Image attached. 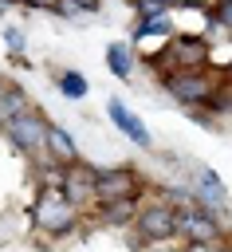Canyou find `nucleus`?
<instances>
[{
  "label": "nucleus",
  "mask_w": 232,
  "mask_h": 252,
  "mask_svg": "<svg viewBox=\"0 0 232 252\" xmlns=\"http://www.w3.org/2000/svg\"><path fill=\"white\" fill-rule=\"evenodd\" d=\"M212 63V43L201 32H177L157 55H149V67L165 79L173 71H204Z\"/></svg>",
  "instance_id": "f257e3e1"
},
{
  "label": "nucleus",
  "mask_w": 232,
  "mask_h": 252,
  "mask_svg": "<svg viewBox=\"0 0 232 252\" xmlns=\"http://www.w3.org/2000/svg\"><path fill=\"white\" fill-rule=\"evenodd\" d=\"M79 209L63 197V189H43L39 185V197H35V205H31V220H35V228L47 236V240H59V236H71L75 228H79Z\"/></svg>",
  "instance_id": "f03ea898"
},
{
  "label": "nucleus",
  "mask_w": 232,
  "mask_h": 252,
  "mask_svg": "<svg viewBox=\"0 0 232 252\" xmlns=\"http://www.w3.org/2000/svg\"><path fill=\"white\" fill-rule=\"evenodd\" d=\"M177 236V209L161 197H149L138 205V217H134V240L138 244H165Z\"/></svg>",
  "instance_id": "7ed1b4c3"
},
{
  "label": "nucleus",
  "mask_w": 232,
  "mask_h": 252,
  "mask_svg": "<svg viewBox=\"0 0 232 252\" xmlns=\"http://www.w3.org/2000/svg\"><path fill=\"white\" fill-rule=\"evenodd\" d=\"M216 83H220V79H216L212 71H173V75L161 79L165 94H169L177 106H185V110H201V106H208Z\"/></svg>",
  "instance_id": "20e7f679"
},
{
  "label": "nucleus",
  "mask_w": 232,
  "mask_h": 252,
  "mask_svg": "<svg viewBox=\"0 0 232 252\" xmlns=\"http://www.w3.org/2000/svg\"><path fill=\"white\" fill-rule=\"evenodd\" d=\"M47 130H51V118L43 114V110H28V114H20L16 122H8L4 126V138L20 150V154H28V158H47Z\"/></svg>",
  "instance_id": "39448f33"
},
{
  "label": "nucleus",
  "mask_w": 232,
  "mask_h": 252,
  "mask_svg": "<svg viewBox=\"0 0 232 252\" xmlns=\"http://www.w3.org/2000/svg\"><path fill=\"white\" fill-rule=\"evenodd\" d=\"M177 236L185 244H224V224L212 209L193 201V205L177 209Z\"/></svg>",
  "instance_id": "423d86ee"
},
{
  "label": "nucleus",
  "mask_w": 232,
  "mask_h": 252,
  "mask_svg": "<svg viewBox=\"0 0 232 252\" xmlns=\"http://www.w3.org/2000/svg\"><path fill=\"white\" fill-rule=\"evenodd\" d=\"M142 173L134 165H110V169H98V205H114V201H142Z\"/></svg>",
  "instance_id": "0eeeda50"
},
{
  "label": "nucleus",
  "mask_w": 232,
  "mask_h": 252,
  "mask_svg": "<svg viewBox=\"0 0 232 252\" xmlns=\"http://www.w3.org/2000/svg\"><path fill=\"white\" fill-rule=\"evenodd\" d=\"M94 185H98V165H87V161H75V165H67V173H63V197L79 209V213H87V209H94L98 205V193H94Z\"/></svg>",
  "instance_id": "6e6552de"
},
{
  "label": "nucleus",
  "mask_w": 232,
  "mask_h": 252,
  "mask_svg": "<svg viewBox=\"0 0 232 252\" xmlns=\"http://www.w3.org/2000/svg\"><path fill=\"white\" fill-rule=\"evenodd\" d=\"M106 114H110L114 130H118V134H126L134 146H142V150H149V146H153V134L145 130V122H142V118H138V114L118 98V94H110V98H106Z\"/></svg>",
  "instance_id": "1a4fd4ad"
},
{
  "label": "nucleus",
  "mask_w": 232,
  "mask_h": 252,
  "mask_svg": "<svg viewBox=\"0 0 232 252\" xmlns=\"http://www.w3.org/2000/svg\"><path fill=\"white\" fill-rule=\"evenodd\" d=\"M193 197H197V205H204V209H212L216 217L232 205V197H228V189H224V181L212 173V169H197V181H193Z\"/></svg>",
  "instance_id": "9d476101"
},
{
  "label": "nucleus",
  "mask_w": 232,
  "mask_h": 252,
  "mask_svg": "<svg viewBox=\"0 0 232 252\" xmlns=\"http://www.w3.org/2000/svg\"><path fill=\"white\" fill-rule=\"evenodd\" d=\"M47 158L59 161V165H75V161H83V158H79V142H75L71 130L59 126V122H51V130H47Z\"/></svg>",
  "instance_id": "9b49d317"
},
{
  "label": "nucleus",
  "mask_w": 232,
  "mask_h": 252,
  "mask_svg": "<svg viewBox=\"0 0 232 252\" xmlns=\"http://www.w3.org/2000/svg\"><path fill=\"white\" fill-rule=\"evenodd\" d=\"M142 201H114V205H94V220L102 228H134Z\"/></svg>",
  "instance_id": "f8f14e48"
},
{
  "label": "nucleus",
  "mask_w": 232,
  "mask_h": 252,
  "mask_svg": "<svg viewBox=\"0 0 232 252\" xmlns=\"http://www.w3.org/2000/svg\"><path fill=\"white\" fill-rule=\"evenodd\" d=\"M28 110H31L28 91H24L20 83H4V87H0V130H4L8 122H16L20 114H28Z\"/></svg>",
  "instance_id": "ddd939ff"
},
{
  "label": "nucleus",
  "mask_w": 232,
  "mask_h": 252,
  "mask_svg": "<svg viewBox=\"0 0 232 252\" xmlns=\"http://www.w3.org/2000/svg\"><path fill=\"white\" fill-rule=\"evenodd\" d=\"M51 75V83H55V91L63 94V98H87V91H90V83H87V75L83 71H75V67H51L47 71Z\"/></svg>",
  "instance_id": "4468645a"
},
{
  "label": "nucleus",
  "mask_w": 232,
  "mask_h": 252,
  "mask_svg": "<svg viewBox=\"0 0 232 252\" xmlns=\"http://www.w3.org/2000/svg\"><path fill=\"white\" fill-rule=\"evenodd\" d=\"M177 35V28H173V20L169 16H157V20H138V28H134V43H145V39H173Z\"/></svg>",
  "instance_id": "2eb2a0df"
},
{
  "label": "nucleus",
  "mask_w": 232,
  "mask_h": 252,
  "mask_svg": "<svg viewBox=\"0 0 232 252\" xmlns=\"http://www.w3.org/2000/svg\"><path fill=\"white\" fill-rule=\"evenodd\" d=\"M106 67L114 79H130L134 75V43H110L106 47Z\"/></svg>",
  "instance_id": "dca6fc26"
},
{
  "label": "nucleus",
  "mask_w": 232,
  "mask_h": 252,
  "mask_svg": "<svg viewBox=\"0 0 232 252\" xmlns=\"http://www.w3.org/2000/svg\"><path fill=\"white\" fill-rule=\"evenodd\" d=\"M102 8V0H55L51 12L63 16V20H83V16H94Z\"/></svg>",
  "instance_id": "f3484780"
},
{
  "label": "nucleus",
  "mask_w": 232,
  "mask_h": 252,
  "mask_svg": "<svg viewBox=\"0 0 232 252\" xmlns=\"http://www.w3.org/2000/svg\"><path fill=\"white\" fill-rule=\"evenodd\" d=\"M4 47H8V55H12V59H24V47H28V32H24L20 24H8V28H4Z\"/></svg>",
  "instance_id": "a211bd4d"
},
{
  "label": "nucleus",
  "mask_w": 232,
  "mask_h": 252,
  "mask_svg": "<svg viewBox=\"0 0 232 252\" xmlns=\"http://www.w3.org/2000/svg\"><path fill=\"white\" fill-rule=\"evenodd\" d=\"M208 110L212 114H232V83H216V91H212V98H208Z\"/></svg>",
  "instance_id": "6ab92c4d"
},
{
  "label": "nucleus",
  "mask_w": 232,
  "mask_h": 252,
  "mask_svg": "<svg viewBox=\"0 0 232 252\" xmlns=\"http://www.w3.org/2000/svg\"><path fill=\"white\" fill-rule=\"evenodd\" d=\"M208 16H212V20H216L228 35H232V0H216V4L208 8Z\"/></svg>",
  "instance_id": "aec40b11"
},
{
  "label": "nucleus",
  "mask_w": 232,
  "mask_h": 252,
  "mask_svg": "<svg viewBox=\"0 0 232 252\" xmlns=\"http://www.w3.org/2000/svg\"><path fill=\"white\" fill-rule=\"evenodd\" d=\"M216 0H173V8L177 12H208Z\"/></svg>",
  "instance_id": "412c9836"
},
{
  "label": "nucleus",
  "mask_w": 232,
  "mask_h": 252,
  "mask_svg": "<svg viewBox=\"0 0 232 252\" xmlns=\"http://www.w3.org/2000/svg\"><path fill=\"white\" fill-rule=\"evenodd\" d=\"M185 252H228V244H185Z\"/></svg>",
  "instance_id": "4be33fe9"
},
{
  "label": "nucleus",
  "mask_w": 232,
  "mask_h": 252,
  "mask_svg": "<svg viewBox=\"0 0 232 252\" xmlns=\"http://www.w3.org/2000/svg\"><path fill=\"white\" fill-rule=\"evenodd\" d=\"M157 252H185V248H157Z\"/></svg>",
  "instance_id": "5701e85b"
},
{
  "label": "nucleus",
  "mask_w": 232,
  "mask_h": 252,
  "mask_svg": "<svg viewBox=\"0 0 232 252\" xmlns=\"http://www.w3.org/2000/svg\"><path fill=\"white\" fill-rule=\"evenodd\" d=\"M161 4H169V8H173V0H161Z\"/></svg>",
  "instance_id": "b1692460"
},
{
  "label": "nucleus",
  "mask_w": 232,
  "mask_h": 252,
  "mask_svg": "<svg viewBox=\"0 0 232 252\" xmlns=\"http://www.w3.org/2000/svg\"><path fill=\"white\" fill-rule=\"evenodd\" d=\"M0 4H16V0H0Z\"/></svg>",
  "instance_id": "393cba45"
},
{
  "label": "nucleus",
  "mask_w": 232,
  "mask_h": 252,
  "mask_svg": "<svg viewBox=\"0 0 232 252\" xmlns=\"http://www.w3.org/2000/svg\"><path fill=\"white\" fill-rule=\"evenodd\" d=\"M4 83H8V79H0V87H4Z\"/></svg>",
  "instance_id": "a878e982"
}]
</instances>
